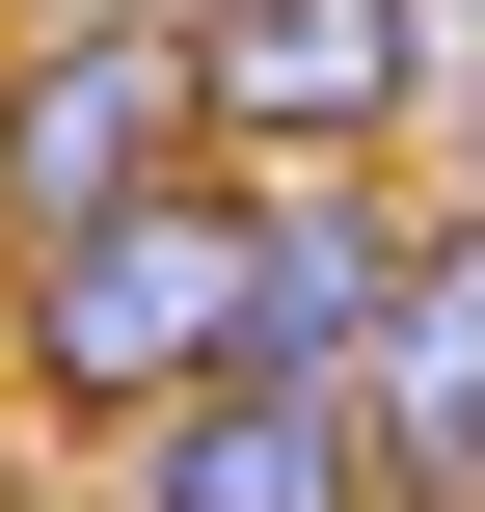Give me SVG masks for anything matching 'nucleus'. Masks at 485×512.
I'll return each instance as SVG.
<instances>
[{
	"instance_id": "nucleus-7",
	"label": "nucleus",
	"mask_w": 485,
	"mask_h": 512,
	"mask_svg": "<svg viewBox=\"0 0 485 512\" xmlns=\"http://www.w3.org/2000/svg\"><path fill=\"white\" fill-rule=\"evenodd\" d=\"M432 135H459V216H485V0L432 27Z\"/></svg>"
},
{
	"instance_id": "nucleus-5",
	"label": "nucleus",
	"mask_w": 485,
	"mask_h": 512,
	"mask_svg": "<svg viewBox=\"0 0 485 512\" xmlns=\"http://www.w3.org/2000/svg\"><path fill=\"white\" fill-rule=\"evenodd\" d=\"M108 459H135L108 512H378V432H351V378H189V405H135Z\"/></svg>"
},
{
	"instance_id": "nucleus-2",
	"label": "nucleus",
	"mask_w": 485,
	"mask_h": 512,
	"mask_svg": "<svg viewBox=\"0 0 485 512\" xmlns=\"http://www.w3.org/2000/svg\"><path fill=\"white\" fill-rule=\"evenodd\" d=\"M216 135H189V27L162 0H27L0 27V270L27 243H81V216H135V189H189Z\"/></svg>"
},
{
	"instance_id": "nucleus-6",
	"label": "nucleus",
	"mask_w": 485,
	"mask_h": 512,
	"mask_svg": "<svg viewBox=\"0 0 485 512\" xmlns=\"http://www.w3.org/2000/svg\"><path fill=\"white\" fill-rule=\"evenodd\" d=\"M216 189H243V162H216ZM378 270H405V189H378V162L243 189V378H351V351H378Z\"/></svg>"
},
{
	"instance_id": "nucleus-3",
	"label": "nucleus",
	"mask_w": 485,
	"mask_h": 512,
	"mask_svg": "<svg viewBox=\"0 0 485 512\" xmlns=\"http://www.w3.org/2000/svg\"><path fill=\"white\" fill-rule=\"evenodd\" d=\"M162 27H189V135H216L243 189L432 135V0H162Z\"/></svg>"
},
{
	"instance_id": "nucleus-4",
	"label": "nucleus",
	"mask_w": 485,
	"mask_h": 512,
	"mask_svg": "<svg viewBox=\"0 0 485 512\" xmlns=\"http://www.w3.org/2000/svg\"><path fill=\"white\" fill-rule=\"evenodd\" d=\"M351 432H378V512H485V216H405Z\"/></svg>"
},
{
	"instance_id": "nucleus-8",
	"label": "nucleus",
	"mask_w": 485,
	"mask_h": 512,
	"mask_svg": "<svg viewBox=\"0 0 485 512\" xmlns=\"http://www.w3.org/2000/svg\"><path fill=\"white\" fill-rule=\"evenodd\" d=\"M0 512H108V486H0Z\"/></svg>"
},
{
	"instance_id": "nucleus-1",
	"label": "nucleus",
	"mask_w": 485,
	"mask_h": 512,
	"mask_svg": "<svg viewBox=\"0 0 485 512\" xmlns=\"http://www.w3.org/2000/svg\"><path fill=\"white\" fill-rule=\"evenodd\" d=\"M189 378H243V189H216V162L0 270V405H27V432H135V405H189Z\"/></svg>"
}]
</instances>
